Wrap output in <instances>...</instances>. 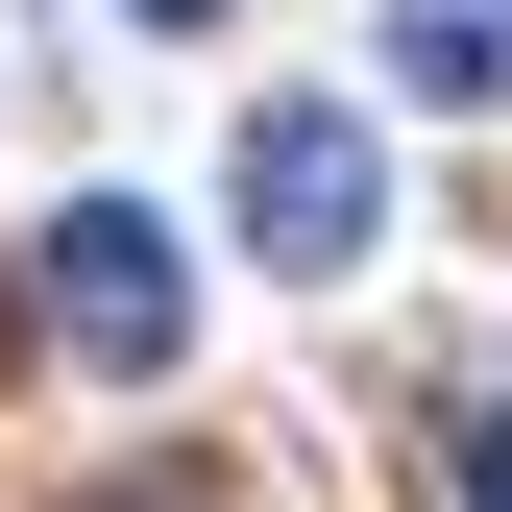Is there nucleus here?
<instances>
[{"label":"nucleus","instance_id":"1","mask_svg":"<svg viewBox=\"0 0 512 512\" xmlns=\"http://www.w3.org/2000/svg\"><path fill=\"white\" fill-rule=\"evenodd\" d=\"M244 244H269V269H366V244H391L366 98H269V122H244Z\"/></svg>","mask_w":512,"mask_h":512},{"label":"nucleus","instance_id":"2","mask_svg":"<svg viewBox=\"0 0 512 512\" xmlns=\"http://www.w3.org/2000/svg\"><path fill=\"white\" fill-rule=\"evenodd\" d=\"M49 342L122 366V391L196 342V269H171V220H147V196H74V220H49Z\"/></svg>","mask_w":512,"mask_h":512},{"label":"nucleus","instance_id":"3","mask_svg":"<svg viewBox=\"0 0 512 512\" xmlns=\"http://www.w3.org/2000/svg\"><path fill=\"white\" fill-rule=\"evenodd\" d=\"M391 74L488 122V98H512V0H391Z\"/></svg>","mask_w":512,"mask_h":512},{"label":"nucleus","instance_id":"4","mask_svg":"<svg viewBox=\"0 0 512 512\" xmlns=\"http://www.w3.org/2000/svg\"><path fill=\"white\" fill-rule=\"evenodd\" d=\"M439 512H512V415H439Z\"/></svg>","mask_w":512,"mask_h":512},{"label":"nucleus","instance_id":"5","mask_svg":"<svg viewBox=\"0 0 512 512\" xmlns=\"http://www.w3.org/2000/svg\"><path fill=\"white\" fill-rule=\"evenodd\" d=\"M122 25H220V0H122Z\"/></svg>","mask_w":512,"mask_h":512},{"label":"nucleus","instance_id":"6","mask_svg":"<svg viewBox=\"0 0 512 512\" xmlns=\"http://www.w3.org/2000/svg\"><path fill=\"white\" fill-rule=\"evenodd\" d=\"M98 512H147V488H98Z\"/></svg>","mask_w":512,"mask_h":512}]
</instances>
